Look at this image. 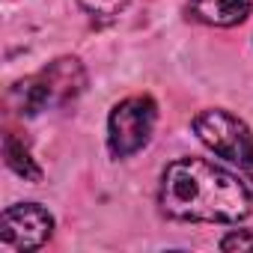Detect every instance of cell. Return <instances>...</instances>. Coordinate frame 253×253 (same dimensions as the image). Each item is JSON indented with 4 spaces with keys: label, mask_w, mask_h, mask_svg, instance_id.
Wrapping results in <instances>:
<instances>
[{
    "label": "cell",
    "mask_w": 253,
    "mask_h": 253,
    "mask_svg": "<svg viewBox=\"0 0 253 253\" xmlns=\"http://www.w3.org/2000/svg\"><path fill=\"white\" fill-rule=\"evenodd\" d=\"M158 203L173 220L238 223L250 214L253 197L244 176L206 158H179L161 176Z\"/></svg>",
    "instance_id": "1"
},
{
    "label": "cell",
    "mask_w": 253,
    "mask_h": 253,
    "mask_svg": "<svg viewBox=\"0 0 253 253\" xmlns=\"http://www.w3.org/2000/svg\"><path fill=\"white\" fill-rule=\"evenodd\" d=\"M86 86V72L75 57H63L54 60L48 69H42L33 78H24L12 86L9 101L18 113L24 116H36L48 107H63L69 101H75Z\"/></svg>",
    "instance_id": "2"
},
{
    "label": "cell",
    "mask_w": 253,
    "mask_h": 253,
    "mask_svg": "<svg viewBox=\"0 0 253 253\" xmlns=\"http://www.w3.org/2000/svg\"><path fill=\"white\" fill-rule=\"evenodd\" d=\"M194 131L217 158L238 167L244 182L253 185V134L238 116L220 107L203 110L194 116Z\"/></svg>",
    "instance_id": "3"
},
{
    "label": "cell",
    "mask_w": 253,
    "mask_h": 253,
    "mask_svg": "<svg viewBox=\"0 0 253 253\" xmlns=\"http://www.w3.org/2000/svg\"><path fill=\"white\" fill-rule=\"evenodd\" d=\"M158 122V107L149 95L122 98L107 116V149L113 158H128L140 152Z\"/></svg>",
    "instance_id": "4"
},
{
    "label": "cell",
    "mask_w": 253,
    "mask_h": 253,
    "mask_svg": "<svg viewBox=\"0 0 253 253\" xmlns=\"http://www.w3.org/2000/svg\"><path fill=\"white\" fill-rule=\"evenodd\" d=\"M54 232V217L39 203L9 206L0 217V241L12 250H39Z\"/></svg>",
    "instance_id": "5"
},
{
    "label": "cell",
    "mask_w": 253,
    "mask_h": 253,
    "mask_svg": "<svg viewBox=\"0 0 253 253\" xmlns=\"http://www.w3.org/2000/svg\"><path fill=\"white\" fill-rule=\"evenodd\" d=\"M253 12V0H191V15L209 27H235Z\"/></svg>",
    "instance_id": "6"
},
{
    "label": "cell",
    "mask_w": 253,
    "mask_h": 253,
    "mask_svg": "<svg viewBox=\"0 0 253 253\" xmlns=\"http://www.w3.org/2000/svg\"><path fill=\"white\" fill-rule=\"evenodd\" d=\"M3 155H6L9 170L18 173L24 182H42V167L33 161L27 143H24L18 134H6V140H3Z\"/></svg>",
    "instance_id": "7"
},
{
    "label": "cell",
    "mask_w": 253,
    "mask_h": 253,
    "mask_svg": "<svg viewBox=\"0 0 253 253\" xmlns=\"http://www.w3.org/2000/svg\"><path fill=\"white\" fill-rule=\"evenodd\" d=\"M78 3L95 18H113V15H119L125 6H128L131 0H78Z\"/></svg>",
    "instance_id": "8"
},
{
    "label": "cell",
    "mask_w": 253,
    "mask_h": 253,
    "mask_svg": "<svg viewBox=\"0 0 253 253\" xmlns=\"http://www.w3.org/2000/svg\"><path fill=\"white\" fill-rule=\"evenodd\" d=\"M220 250H226V253H244V250H253V232H247V229H232L229 235H223L220 238Z\"/></svg>",
    "instance_id": "9"
}]
</instances>
